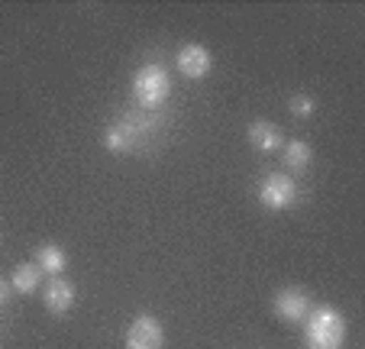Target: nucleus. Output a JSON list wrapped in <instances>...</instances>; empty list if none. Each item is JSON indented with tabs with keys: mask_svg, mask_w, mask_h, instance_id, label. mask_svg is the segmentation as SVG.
<instances>
[{
	"mask_svg": "<svg viewBox=\"0 0 365 349\" xmlns=\"http://www.w3.org/2000/svg\"><path fill=\"white\" fill-rule=\"evenodd\" d=\"M310 308H314V301H310L307 288H297V285L282 288V291L272 298V310H275V317L284 323H304Z\"/></svg>",
	"mask_w": 365,
	"mask_h": 349,
	"instance_id": "7ed1b4c3",
	"label": "nucleus"
},
{
	"mask_svg": "<svg viewBox=\"0 0 365 349\" xmlns=\"http://www.w3.org/2000/svg\"><path fill=\"white\" fill-rule=\"evenodd\" d=\"M310 158H314V149H310L304 139H288V143L282 146V162H284V168H291V171H307Z\"/></svg>",
	"mask_w": 365,
	"mask_h": 349,
	"instance_id": "f8f14e48",
	"label": "nucleus"
},
{
	"mask_svg": "<svg viewBox=\"0 0 365 349\" xmlns=\"http://www.w3.org/2000/svg\"><path fill=\"white\" fill-rule=\"evenodd\" d=\"M42 281V272L36 262H20V265L10 272V288H14L16 295H33L36 288Z\"/></svg>",
	"mask_w": 365,
	"mask_h": 349,
	"instance_id": "9d476101",
	"label": "nucleus"
},
{
	"mask_svg": "<svg viewBox=\"0 0 365 349\" xmlns=\"http://www.w3.org/2000/svg\"><path fill=\"white\" fill-rule=\"evenodd\" d=\"M288 110L294 116H301V120H307V116H314V110H317V101H314L310 94H294L288 101Z\"/></svg>",
	"mask_w": 365,
	"mask_h": 349,
	"instance_id": "ddd939ff",
	"label": "nucleus"
},
{
	"mask_svg": "<svg viewBox=\"0 0 365 349\" xmlns=\"http://www.w3.org/2000/svg\"><path fill=\"white\" fill-rule=\"evenodd\" d=\"M36 265H39V272L46 275H62L65 265H68V256H65L62 246H56V243H46V246H39V253H36Z\"/></svg>",
	"mask_w": 365,
	"mask_h": 349,
	"instance_id": "9b49d317",
	"label": "nucleus"
},
{
	"mask_svg": "<svg viewBox=\"0 0 365 349\" xmlns=\"http://www.w3.org/2000/svg\"><path fill=\"white\" fill-rule=\"evenodd\" d=\"M136 143H139V130L133 123H113L110 130L103 133V146L110 152H117V156H123V152H133L136 149Z\"/></svg>",
	"mask_w": 365,
	"mask_h": 349,
	"instance_id": "1a4fd4ad",
	"label": "nucleus"
},
{
	"mask_svg": "<svg viewBox=\"0 0 365 349\" xmlns=\"http://www.w3.org/2000/svg\"><path fill=\"white\" fill-rule=\"evenodd\" d=\"M304 343H307V349H343L346 317L330 304L310 308L307 320H304Z\"/></svg>",
	"mask_w": 365,
	"mask_h": 349,
	"instance_id": "f257e3e1",
	"label": "nucleus"
},
{
	"mask_svg": "<svg viewBox=\"0 0 365 349\" xmlns=\"http://www.w3.org/2000/svg\"><path fill=\"white\" fill-rule=\"evenodd\" d=\"M7 301H10V285L0 278V304H7Z\"/></svg>",
	"mask_w": 365,
	"mask_h": 349,
	"instance_id": "4468645a",
	"label": "nucleus"
},
{
	"mask_svg": "<svg viewBox=\"0 0 365 349\" xmlns=\"http://www.w3.org/2000/svg\"><path fill=\"white\" fill-rule=\"evenodd\" d=\"M75 295H78L75 285H71L68 278H62V275H56V278L46 285V291H42V304H46L48 314L62 317L75 308Z\"/></svg>",
	"mask_w": 365,
	"mask_h": 349,
	"instance_id": "423d86ee",
	"label": "nucleus"
},
{
	"mask_svg": "<svg viewBox=\"0 0 365 349\" xmlns=\"http://www.w3.org/2000/svg\"><path fill=\"white\" fill-rule=\"evenodd\" d=\"M259 201H262V207H269V211H288V207L297 201L294 178L284 175V171L269 175V178L259 185Z\"/></svg>",
	"mask_w": 365,
	"mask_h": 349,
	"instance_id": "20e7f679",
	"label": "nucleus"
},
{
	"mask_svg": "<svg viewBox=\"0 0 365 349\" xmlns=\"http://www.w3.org/2000/svg\"><path fill=\"white\" fill-rule=\"evenodd\" d=\"M133 94L145 110H155L172 94V78H168V71L162 65H143L136 71V78H133Z\"/></svg>",
	"mask_w": 365,
	"mask_h": 349,
	"instance_id": "f03ea898",
	"label": "nucleus"
},
{
	"mask_svg": "<svg viewBox=\"0 0 365 349\" xmlns=\"http://www.w3.org/2000/svg\"><path fill=\"white\" fill-rule=\"evenodd\" d=\"M165 346V330L152 314H139L126 330V349H162Z\"/></svg>",
	"mask_w": 365,
	"mask_h": 349,
	"instance_id": "39448f33",
	"label": "nucleus"
},
{
	"mask_svg": "<svg viewBox=\"0 0 365 349\" xmlns=\"http://www.w3.org/2000/svg\"><path fill=\"white\" fill-rule=\"evenodd\" d=\"M249 143L255 152H275L284 146V133L269 120H255V123H249Z\"/></svg>",
	"mask_w": 365,
	"mask_h": 349,
	"instance_id": "6e6552de",
	"label": "nucleus"
},
{
	"mask_svg": "<svg viewBox=\"0 0 365 349\" xmlns=\"http://www.w3.org/2000/svg\"><path fill=\"white\" fill-rule=\"evenodd\" d=\"M210 69H214V55H210V49H204L200 42H191V46H185L178 52V71L185 78H204L210 75Z\"/></svg>",
	"mask_w": 365,
	"mask_h": 349,
	"instance_id": "0eeeda50",
	"label": "nucleus"
}]
</instances>
